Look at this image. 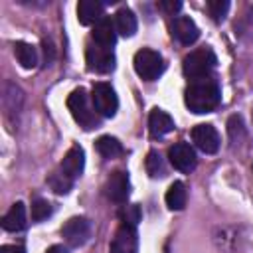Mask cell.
<instances>
[{
	"mask_svg": "<svg viewBox=\"0 0 253 253\" xmlns=\"http://www.w3.org/2000/svg\"><path fill=\"white\" fill-rule=\"evenodd\" d=\"M26 223V206L22 202H16L2 217V227L6 231H22Z\"/></svg>",
	"mask_w": 253,
	"mask_h": 253,
	"instance_id": "e0dca14e",
	"label": "cell"
},
{
	"mask_svg": "<svg viewBox=\"0 0 253 253\" xmlns=\"http://www.w3.org/2000/svg\"><path fill=\"white\" fill-rule=\"evenodd\" d=\"M51 215V204L42 200V198H36L32 202V219L34 221H43Z\"/></svg>",
	"mask_w": 253,
	"mask_h": 253,
	"instance_id": "d4e9b609",
	"label": "cell"
},
{
	"mask_svg": "<svg viewBox=\"0 0 253 253\" xmlns=\"http://www.w3.org/2000/svg\"><path fill=\"white\" fill-rule=\"evenodd\" d=\"M138 251V237L134 227L121 225L111 241V253H136Z\"/></svg>",
	"mask_w": 253,
	"mask_h": 253,
	"instance_id": "4fadbf2b",
	"label": "cell"
},
{
	"mask_svg": "<svg viewBox=\"0 0 253 253\" xmlns=\"http://www.w3.org/2000/svg\"><path fill=\"white\" fill-rule=\"evenodd\" d=\"M192 138L196 146L206 154H213L219 150V134L213 125H196L192 128Z\"/></svg>",
	"mask_w": 253,
	"mask_h": 253,
	"instance_id": "7c38bea8",
	"label": "cell"
},
{
	"mask_svg": "<svg viewBox=\"0 0 253 253\" xmlns=\"http://www.w3.org/2000/svg\"><path fill=\"white\" fill-rule=\"evenodd\" d=\"M158 8H162L168 14H174V12H178L182 8V2H168V0H164V2L158 4Z\"/></svg>",
	"mask_w": 253,
	"mask_h": 253,
	"instance_id": "4316f807",
	"label": "cell"
},
{
	"mask_svg": "<svg viewBox=\"0 0 253 253\" xmlns=\"http://www.w3.org/2000/svg\"><path fill=\"white\" fill-rule=\"evenodd\" d=\"M83 166H85V152H83V148H81L79 144H73V146L65 152L61 164L57 166V170H59L67 180L75 182V178L81 176Z\"/></svg>",
	"mask_w": 253,
	"mask_h": 253,
	"instance_id": "8fae6325",
	"label": "cell"
},
{
	"mask_svg": "<svg viewBox=\"0 0 253 253\" xmlns=\"http://www.w3.org/2000/svg\"><path fill=\"white\" fill-rule=\"evenodd\" d=\"M206 6H208V12H210V18L213 22H223V18L227 16V10H229L227 0H210Z\"/></svg>",
	"mask_w": 253,
	"mask_h": 253,
	"instance_id": "cb8c5ba5",
	"label": "cell"
},
{
	"mask_svg": "<svg viewBox=\"0 0 253 253\" xmlns=\"http://www.w3.org/2000/svg\"><path fill=\"white\" fill-rule=\"evenodd\" d=\"M164 200H166V206H168L170 210H174V211H180V210H184V206H186V200H188V192H186V186H184V182H180V180L172 182V184H170V188L166 190V196H164Z\"/></svg>",
	"mask_w": 253,
	"mask_h": 253,
	"instance_id": "d6986e66",
	"label": "cell"
},
{
	"mask_svg": "<svg viewBox=\"0 0 253 253\" xmlns=\"http://www.w3.org/2000/svg\"><path fill=\"white\" fill-rule=\"evenodd\" d=\"M132 65H134L136 75H138L140 79H144V81H154V79H158V77L162 75V71H164V59H162V55H160L158 51L150 49V47L138 49V51L134 53Z\"/></svg>",
	"mask_w": 253,
	"mask_h": 253,
	"instance_id": "277c9868",
	"label": "cell"
},
{
	"mask_svg": "<svg viewBox=\"0 0 253 253\" xmlns=\"http://www.w3.org/2000/svg\"><path fill=\"white\" fill-rule=\"evenodd\" d=\"M115 28H117V34H121L123 38H132L138 28V22H136V16L132 14V10L121 8L115 14Z\"/></svg>",
	"mask_w": 253,
	"mask_h": 253,
	"instance_id": "ac0fdd59",
	"label": "cell"
},
{
	"mask_svg": "<svg viewBox=\"0 0 253 253\" xmlns=\"http://www.w3.org/2000/svg\"><path fill=\"white\" fill-rule=\"evenodd\" d=\"M95 146H97V152H99L103 158H117V156H121V154L125 152V150H123V144H121L115 136H109V134L99 136L97 142H95Z\"/></svg>",
	"mask_w": 253,
	"mask_h": 253,
	"instance_id": "44dd1931",
	"label": "cell"
},
{
	"mask_svg": "<svg viewBox=\"0 0 253 253\" xmlns=\"http://www.w3.org/2000/svg\"><path fill=\"white\" fill-rule=\"evenodd\" d=\"M61 235H63V239H65L67 245L79 247V245H83L89 239V235H91V223H89L87 217H79V215L77 217H69L63 223V227H61Z\"/></svg>",
	"mask_w": 253,
	"mask_h": 253,
	"instance_id": "52a82bcc",
	"label": "cell"
},
{
	"mask_svg": "<svg viewBox=\"0 0 253 253\" xmlns=\"http://www.w3.org/2000/svg\"><path fill=\"white\" fill-rule=\"evenodd\" d=\"M221 93H219V85L215 79L211 77H204V79H196L190 81V85L186 87V107L196 113V115H204V113H211L217 105H219Z\"/></svg>",
	"mask_w": 253,
	"mask_h": 253,
	"instance_id": "6da1fadb",
	"label": "cell"
},
{
	"mask_svg": "<svg viewBox=\"0 0 253 253\" xmlns=\"http://www.w3.org/2000/svg\"><path fill=\"white\" fill-rule=\"evenodd\" d=\"M148 130H150L152 136H164L170 130H174V119L166 111L156 107L148 115Z\"/></svg>",
	"mask_w": 253,
	"mask_h": 253,
	"instance_id": "9a60e30c",
	"label": "cell"
},
{
	"mask_svg": "<svg viewBox=\"0 0 253 253\" xmlns=\"http://www.w3.org/2000/svg\"><path fill=\"white\" fill-rule=\"evenodd\" d=\"M172 38L178 40L182 45H192L200 38V28L190 16H176L170 24Z\"/></svg>",
	"mask_w": 253,
	"mask_h": 253,
	"instance_id": "30bf717a",
	"label": "cell"
},
{
	"mask_svg": "<svg viewBox=\"0 0 253 253\" xmlns=\"http://www.w3.org/2000/svg\"><path fill=\"white\" fill-rule=\"evenodd\" d=\"M91 38H93V42H95V43H99V45H105V47H111V49H113V45H115V42H117V28H115V20H111L109 16H103V18L95 24V28H93V32H91Z\"/></svg>",
	"mask_w": 253,
	"mask_h": 253,
	"instance_id": "5bb4252c",
	"label": "cell"
},
{
	"mask_svg": "<svg viewBox=\"0 0 253 253\" xmlns=\"http://www.w3.org/2000/svg\"><path fill=\"white\" fill-rule=\"evenodd\" d=\"M67 109L71 113V117L75 119V123L83 128V130H91L99 126V113L95 111V107L89 105V97L85 93V89H73L67 97Z\"/></svg>",
	"mask_w": 253,
	"mask_h": 253,
	"instance_id": "7a4b0ae2",
	"label": "cell"
},
{
	"mask_svg": "<svg viewBox=\"0 0 253 253\" xmlns=\"http://www.w3.org/2000/svg\"><path fill=\"white\" fill-rule=\"evenodd\" d=\"M91 101H93L95 111L101 117H115L117 115L119 99H117L115 89L109 83H105V81L95 83L93 85V91H91Z\"/></svg>",
	"mask_w": 253,
	"mask_h": 253,
	"instance_id": "5b68a950",
	"label": "cell"
},
{
	"mask_svg": "<svg viewBox=\"0 0 253 253\" xmlns=\"http://www.w3.org/2000/svg\"><path fill=\"white\" fill-rule=\"evenodd\" d=\"M146 172L150 178H160L164 176V160L158 152L150 150L148 156H146Z\"/></svg>",
	"mask_w": 253,
	"mask_h": 253,
	"instance_id": "7402d4cb",
	"label": "cell"
},
{
	"mask_svg": "<svg viewBox=\"0 0 253 253\" xmlns=\"http://www.w3.org/2000/svg\"><path fill=\"white\" fill-rule=\"evenodd\" d=\"M47 184L51 186V190H53L55 194H67V192L71 190V186H73V182H71V180H67L59 170H53V172L49 174Z\"/></svg>",
	"mask_w": 253,
	"mask_h": 253,
	"instance_id": "603a6c76",
	"label": "cell"
},
{
	"mask_svg": "<svg viewBox=\"0 0 253 253\" xmlns=\"http://www.w3.org/2000/svg\"><path fill=\"white\" fill-rule=\"evenodd\" d=\"M168 158H170V164L176 170L186 172V174H190L196 168V164H198L196 152H194V148L188 142H174L168 148Z\"/></svg>",
	"mask_w": 253,
	"mask_h": 253,
	"instance_id": "ba28073f",
	"label": "cell"
},
{
	"mask_svg": "<svg viewBox=\"0 0 253 253\" xmlns=\"http://www.w3.org/2000/svg\"><path fill=\"white\" fill-rule=\"evenodd\" d=\"M121 219L125 225H130V227H136V223L140 221V208L136 204L132 206H126L123 211H121Z\"/></svg>",
	"mask_w": 253,
	"mask_h": 253,
	"instance_id": "484cf974",
	"label": "cell"
},
{
	"mask_svg": "<svg viewBox=\"0 0 253 253\" xmlns=\"http://www.w3.org/2000/svg\"><path fill=\"white\" fill-rule=\"evenodd\" d=\"M128 194H130V180H128V174L123 172V170L113 172V174L107 178V182H105V196H107L111 202H115V204H123V202H126Z\"/></svg>",
	"mask_w": 253,
	"mask_h": 253,
	"instance_id": "9c48e42d",
	"label": "cell"
},
{
	"mask_svg": "<svg viewBox=\"0 0 253 253\" xmlns=\"http://www.w3.org/2000/svg\"><path fill=\"white\" fill-rule=\"evenodd\" d=\"M85 63L89 71L95 73H109L115 69V53L111 47L99 45L95 42H91L85 49Z\"/></svg>",
	"mask_w": 253,
	"mask_h": 253,
	"instance_id": "8992f818",
	"label": "cell"
},
{
	"mask_svg": "<svg viewBox=\"0 0 253 253\" xmlns=\"http://www.w3.org/2000/svg\"><path fill=\"white\" fill-rule=\"evenodd\" d=\"M14 53H16V59L20 61L22 67L26 69H32L38 65V51L32 43H26V42H16L14 43Z\"/></svg>",
	"mask_w": 253,
	"mask_h": 253,
	"instance_id": "ffe728a7",
	"label": "cell"
},
{
	"mask_svg": "<svg viewBox=\"0 0 253 253\" xmlns=\"http://www.w3.org/2000/svg\"><path fill=\"white\" fill-rule=\"evenodd\" d=\"M0 253H26V251L20 245H2L0 247Z\"/></svg>",
	"mask_w": 253,
	"mask_h": 253,
	"instance_id": "83f0119b",
	"label": "cell"
},
{
	"mask_svg": "<svg viewBox=\"0 0 253 253\" xmlns=\"http://www.w3.org/2000/svg\"><path fill=\"white\" fill-rule=\"evenodd\" d=\"M103 10H105L103 2H97V0H81L77 4V20L83 26L97 24L103 18Z\"/></svg>",
	"mask_w": 253,
	"mask_h": 253,
	"instance_id": "2e32d148",
	"label": "cell"
},
{
	"mask_svg": "<svg viewBox=\"0 0 253 253\" xmlns=\"http://www.w3.org/2000/svg\"><path fill=\"white\" fill-rule=\"evenodd\" d=\"M215 63H217L215 53L210 47H200V49H194L192 53H188L184 57L182 71H184L186 77H190L192 81H196V79L210 77V73L213 71Z\"/></svg>",
	"mask_w": 253,
	"mask_h": 253,
	"instance_id": "3957f363",
	"label": "cell"
},
{
	"mask_svg": "<svg viewBox=\"0 0 253 253\" xmlns=\"http://www.w3.org/2000/svg\"><path fill=\"white\" fill-rule=\"evenodd\" d=\"M45 253H67V249H65L63 245H51Z\"/></svg>",
	"mask_w": 253,
	"mask_h": 253,
	"instance_id": "f1b7e54d",
	"label": "cell"
}]
</instances>
